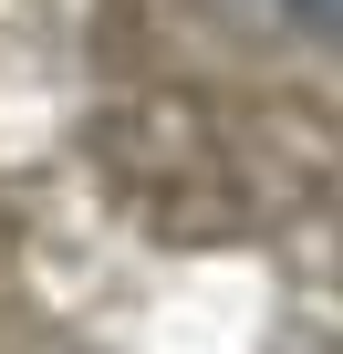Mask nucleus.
Returning <instances> with one entry per match:
<instances>
[{"instance_id":"nucleus-1","label":"nucleus","mask_w":343,"mask_h":354,"mask_svg":"<svg viewBox=\"0 0 343 354\" xmlns=\"http://www.w3.org/2000/svg\"><path fill=\"white\" fill-rule=\"evenodd\" d=\"M291 11H302L312 32H343V0H291Z\"/></svg>"}]
</instances>
